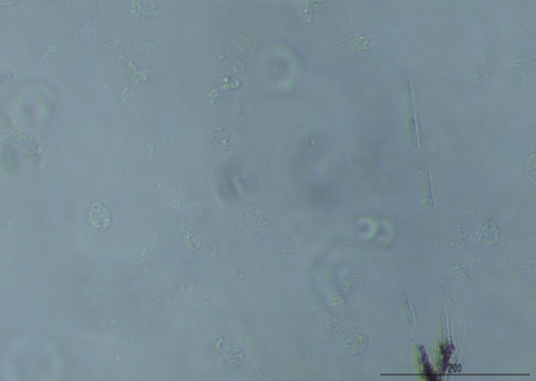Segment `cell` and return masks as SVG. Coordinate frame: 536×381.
I'll return each mask as SVG.
<instances>
[{
  "label": "cell",
  "mask_w": 536,
  "mask_h": 381,
  "mask_svg": "<svg viewBox=\"0 0 536 381\" xmlns=\"http://www.w3.org/2000/svg\"><path fill=\"white\" fill-rule=\"evenodd\" d=\"M405 306H407V310H408V315H409L410 319V324H411V326H413L414 325V321H415V316H414L413 313H412V309L410 308V304H409V300H405Z\"/></svg>",
  "instance_id": "obj_3"
},
{
  "label": "cell",
  "mask_w": 536,
  "mask_h": 381,
  "mask_svg": "<svg viewBox=\"0 0 536 381\" xmlns=\"http://www.w3.org/2000/svg\"><path fill=\"white\" fill-rule=\"evenodd\" d=\"M407 96L408 102H409L410 109V125H411L412 137H413L414 147L418 146V128L417 119H416L415 108H414L413 92H412V84L410 80L407 81Z\"/></svg>",
  "instance_id": "obj_1"
},
{
  "label": "cell",
  "mask_w": 536,
  "mask_h": 381,
  "mask_svg": "<svg viewBox=\"0 0 536 381\" xmlns=\"http://www.w3.org/2000/svg\"><path fill=\"white\" fill-rule=\"evenodd\" d=\"M426 187H428V198L430 199V207H434V195H433V189H432V183H430V174H428V171H426Z\"/></svg>",
  "instance_id": "obj_2"
}]
</instances>
